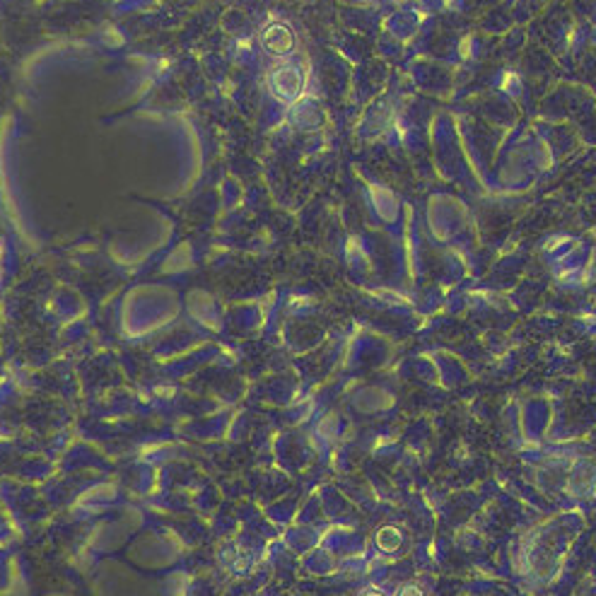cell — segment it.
<instances>
[{
	"instance_id": "obj_1",
	"label": "cell",
	"mask_w": 596,
	"mask_h": 596,
	"mask_svg": "<svg viewBox=\"0 0 596 596\" xmlns=\"http://www.w3.org/2000/svg\"><path fill=\"white\" fill-rule=\"evenodd\" d=\"M271 90L278 99H297L304 90V75L297 66H281L271 73Z\"/></svg>"
},
{
	"instance_id": "obj_2",
	"label": "cell",
	"mask_w": 596,
	"mask_h": 596,
	"mask_svg": "<svg viewBox=\"0 0 596 596\" xmlns=\"http://www.w3.org/2000/svg\"><path fill=\"white\" fill-rule=\"evenodd\" d=\"M261 43L271 56H288L295 48V36L285 24H271L261 36Z\"/></svg>"
},
{
	"instance_id": "obj_3",
	"label": "cell",
	"mask_w": 596,
	"mask_h": 596,
	"mask_svg": "<svg viewBox=\"0 0 596 596\" xmlns=\"http://www.w3.org/2000/svg\"><path fill=\"white\" fill-rule=\"evenodd\" d=\"M399 596H420V592L415 587H403L399 592Z\"/></svg>"
},
{
	"instance_id": "obj_4",
	"label": "cell",
	"mask_w": 596,
	"mask_h": 596,
	"mask_svg": "<svg viewBox=\"0 0 596 596\" xmlns=\"http://www.w3.org/2000/svg\"><path fill=\"white\" fill-rule=\"evenodd\" d=\"M370 596H380V594H370Z\"/></svg>"
}]
</instances>
